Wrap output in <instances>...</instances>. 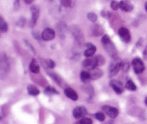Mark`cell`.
Segmentation results:
<instances>
[{"label":"cell","instance_id":"277c9868","mask_svg":"<svg viewBox=\"0 0 147 124\" xmlns=\"http://www.w3.org/2000/svg\"><path fill=\"white\" fill-rule=\"evenodd\" d=\"M132 66H133L134 70L136 74H141L145 70V65L143 61L139 57H135L132 60Z\"/></svg>","mask_w":147,"mask_h":124},{"label":"cell","instance_id":"d6a6232c","mask_svg":"<svg viewBox=\"0 0 147 124\" xmlns=\"http://www.w3.org/2000/svg\"><path fill=\"white\" fill-rule=\"evenodd\" d=\"M45 64L50 68H54L55 67V63L53 60H50V59L45 60Z\"/></svg>","mask_w":147,"mask_h":124},{"label":"cell","instance_id":"74e56055","mask_svg":"<svg viewBox=\"0 0 147 124\" xmlns=\"http://www.w3.org/2000/svg\"><path fill=\"white\" fill-rule=\"evenodd\" d=\"M142 43H143V39L140 38L136 43V47H141L142 45Z\"/></svg>","mask_w":147,"mask_h":124},{"label":"cell","instance_id":"ac0fdd59","mask_svg":"<svg viewBox=\"0 0 147 124\" xmlns=\"http://www.w3.org/2000/svg\"><path fill=\"white\" fill-rule=\"evenodd\" d=\"M80 80L84 83H88L90 80H91V76H90V73L89 72L86 71V70H83L80 73Z\"/></svg>","mask_w":147,"mask_h":124},{"label":"cell","instance_id":"3957f363","mask_svg":"<svg viewBox=\"0 0 147 124\" xmlns=\"http://www.w3.org/2000/svg\"><path fill=\"white\" fill-rule=\"evenodd\" d=\"M83 66L88 70H92L98 67V63L96 56L91 57H88L83 62Z\"/></svg>","mask_w":147,"mask_h":124},{"label":"cell","instance_id":"836d02e7","mask_svg":"<svg viewBox=\"0 0 147 124\" xmlns=\"http://www.w3.org/2000/svg\"><path fill=\"white\" fill-rule=\"evenodd\" d=\"M121 69L123 72H128L129 70V64L128 62H122Z\"/></svg>","mask_w":147,"mask_h":124},{"label":"cell","instance_id":"d6986e66","mask_svg":"<svg viewBox=\"0 0 147 124\" xmlns=\"http://www.w3.org/2000/svg\"><path fill=\"white\" fill-rule=\"evenodd\" d=\"M27 93L30 95H31V96H36L40 94V90H38V88L37 87H35L33 85H29L27 88Z\"/></svg>","mask_w":147,"mask_h":124},{"label":"cell","instance_id":"7402d4cb","mask_svg":"<svg viewBox=\"0 0 147 124\" xmlns=\"http://www.w3.org/2000/svg\"><path fill=\"white\" fill-rule=\"evenodd\" d=\"M125 88H126L127 90H131V91H135V90H136V89H137L135 83L131 80H128V81L126 82V85H125Z\"/></svg>","mask_w":147,"mask_h":124},{"label":"cell","instance_id":"7c38bea8","mask_svg":"<svg viewBox=\"0 0 147 124\" xmlns=\"http://www.w3.org/2000/svg\"><path fill=\"white\" fill-rule=\"evenodd\" d=\"M70 32H71L72 34L73 35L74 38L76 39V41L81 43V42L83 40V35L81 30L76 26H73L70 28Z\"/></svg>","mask_w":147,"mask_h":124},{"label":"cell","instance_id":"60d3db41","mask_svg":"<svg viewBox=\"0 0 147 124\" xmlns=\"http://www.w3.org/2000/svg\"><path fill=\"white\" fill-rule=\"evenodd\" d=\"M145 9H146V11L147 12V2L145 3Z\"/></svg>","mask_w":147,"mask_h":124},{"label":"cell","instance_id":"e575fe53","mask_svg":"<svg viewBox=\"0 0 147 124\" xmlns=\"http://www.w3.org/2000/svg\"><path fill=\"white\" fill-rule=\"evenodd\" d=\"M100 14H101V16L103 17H104V18H106V19H109L111 17V12H110V11H106V10H103V11H101V12H100Z\"/></svg>","mask_w":147,"mask_h":124},{"label":"cell","instance_id":"44dd1931","mask_svg":"<svg viewBox=\"0 0 147 124\" xmlns=\"http://www.w3.org/2000/svg\"><path fill=\"white\" fill-rule=\"evenodd\" d=\"M0 30L1 32H7L8 30V24L2 17H0Z\"/></svg>","mask_w":147,"mask_h":124},{"label":"cell","instance_id":"30bf717a","mask_svg":"<svg viewBox=\"0 0 147 124\" xmlns=\"http://www.w3.org/2000/svg\"><path fill=\"white\" fill-rule=\"evenodd\" d=\"M134 8V5L129 0H121L119 2V9H121L122 11H126V12H130V11H133Z\"/></svg>","mask_w":147,"mask_h":124},{"label":"cell","instance_id":"ab89813d","mask_svg":"<svg viewBox=\"0 0 147 124\" xmlns=\"http://www.w3.org/2000/svg\"><path fill=\"white\" fill-rule=\"evenodd\" d=\"M34 0H24V1L25 2V4H30L34 1Z\"/></svg>","mask_w":147,"mask_h":124},{"label":"cell","instance_id":"9a60e30c","mask_svg":"<svg viewBox=\"0 0 147 124\" xmlns=\"http://www.w3.org/2000/svg\"><path fill=\"white\" fill-rule=\"evenodd\" d=\"M103 28L100 24H95L92 27V34L94 36H100L103 34Z\"/></svg>","mask_w":147,"mask_h":124},{"label":"cell","instance_id":"e0dca14e","mask_svg":"<svg viewBox=\"0 0 147 124\" xmlns=\"http://www.w3.org/2000/svg\"><path fill=\"white\" fill-rule=\"evenodd\" d=\"M90 76H91V80H97V79L100 78L102 76V75H103V72H102V70H100V69L98 68V67L90 70Z\"/></svg>","mask_w":147,"mask_h":124},{"label":"cell","instance_id":"5b68a950","mask_svg":"<svg viewBox=\"0 0 147 124\" xmlns=\"http://www.w3.org/2000/svg\"><path fill=\"white\" fill-rule=\"evenodd\" d=\"M55 37V32L53 29L47 27L42 32L41 38L44 41H50L53 40Z\"/></svg>","mask_w":147,"mask_h":124},{"label":"cell","instance_id":"4dcf8cb0","mask_svg":"<svg viewBox=\"0 0 147 124\" xmlns=\"http://www.w3.org/2000/svg\"><path fill=\"white\" fill-rule=\"evenodd\" d=\"M26 22H27V20H26L25 17H20V20L17 21V25L19 26L20 27H23L24 26V24H25Z\"/></svg>","mask_w":147,"mask_h":124},{"label":"cell","instance_id":"9c48e42d","mask_svg":"<svg viewBox=\"0 0 147 124\" xmlns=\"http://www.w3.org/2000/svg\"><path fill=\"white\" fill-rule=\"evenodd\" d=\"M102 110L111 119H115L119 115V111L116 108L112 107L110 106H102Z\"/></svg>","mask_w":147,"mask_h":124},{"label":"cell","instance_id":"f1b7e54d","mask_svg":"<svg viewBox=\"0 0 147 124\" xmlns=\"http://www.w3.org/2000/svg\"><path fill=\"white\" fill-rule=\"evenodd\" d=\"M83 89H84L85 91H86V93H88L90 96L93 95V93H94V92H93V88L91 86H90V85H88V86H85Z\"/></svg>","mask_w":147,"mask_h":124},{"label":"cell","instance_id":"8fae6325","mask_svg":"<svg viewBox=\"0 0 147 124\" xmlns=\"http://www.w3.org/2000/svg\"><path fill=\"white\" fill-rule=\"evenodd\" d=\"M87 109L83 106H78V107L75 108L73 111V116L77 119L83 118L87 114Z\"/></svg>","mask_w":147,"mask_h":124},{"label":"cell","instance_id":"5bb4252c","mask_svg":"<svg viewBox=\"0 0 147 124\" xmlns=\"http://www.w3.org/2000/svg\"><path fill=\"white\" fill-rule=\"evenodd\" d=\"M64 93L65 96L68 98L71 99L72 100H77L78 98V93H76V90H74L71 88H65Z\"/></svg>","mask_w":147,"mask_h":124},{"label":"cell","instance_id":"83f0119b","mask_svg":"<svg viewBox=\"0 0 147 124\" xmlns=\"http://www.w3.org/2000/svg\"><path fill=\"white\" fill-rule=\"evenodd\" d=\"M79 124H93V121L90 118H82L79 121Z\"/></svg>","mask_w":147,"mask_h":124},{"label":"cell","instance_id":"d4e9b609","mask_svg":"<svg viewBox=\"0 0 147 124\" xmlns=\"http://www.w3.org/2000/svg\"><path fill=\"white\" fill-rule=\"evenodd\" d=\"M60 3L63 7L69 8V7H73V2L72 0H60Z\"/></svg>","mask_w":147,"mask_h":124},{"label":"cell","instance_id":"8992f818","mask_svg":"<svg viewBox=\"0 0 147 124\" xmlns=\"http://www.w3.org/2000/svg\"><path fill=\"white\" fill-rule=\"evenodd\" d=\"M119 35L121 37V40L124 42L128 43L131 40V36L130 32L127 28L124 27H121L119 30Z\"/></svg>","mask_w":147,"mask_h":124},{"label":"cell","instance_id":"d590c367","mask_svg":"<svg viewBox=\"0 0 147 124\" xmlns=\"http://www.w3.org/2000/svg\"><path fill=\"white\" fill-rule=\"evenodd\" d=\"M32 37H34V39H36L37 40H40V34L38 31L37 30H34V31H32Z\"/></svg>","mask_w":147,"mask_h":124},{"label":"cell","instance_id":"52a82bcc","mask_svg":"<svg viewBox=\"0 0 147 124\" xmlns=\"http://www.w3.org/2000/svg\"><path fill=\"white\" fill-rule=\"evenodd\" d=\"M111 87L113 88L115 93H117L118 95L121 94L124 90V87L123 86V83L118 80H111L109 83Z\"/></svg>","mask_w":147,"mask_h":124},{"label":"cell","instance_id":"2e32d148","mask_svg":"<svg viewBox=\"0 0 147 124\" xmlns=\"http://www.w3.org/2000/svg\"><path fill=\"white\" fill-rule=\"evenodd\" d=\"M30 70L32 73L37 74L40 72V65L35 59H32L30 64Z\"/></svg>","mask_w":147,"mask_h":124},{"label":"cell","instance_id":"4316f807","mask_svg":"<svg viewBox=\"0 0 147 124\" xmlns=\"http://www.w3.org/2000/svg\"><path fill=\"white\" fill-rule=\"evenodd\" d=\"M95 116H96V119L100 121H104L105 119H106L104 113H102V112H98L95 114Z\"/></svg>","mask_w":147,"mask_h":124},{"label":"cell","instance_id":"7a4b0ae2","mask_svg":"<svg viewBox=\"0 0 147 124\" xmlns=\"http://www.w3.org/2000/svg\"><path fill=\"white\" fill-rule=\"evenodd\" d=\"M30 11L32 13V17L29 22V27L33 28L37 24V20L40 16V8L37 6L32 5L30 7Z\"/></svg>","mask_w":147,"mask_h":124},{"label":"cell","instance_id":"8d00e7d4","mask_svg":"<svg viewBox=\"0 0 147 124\" xmlns=\"http://www.w3.org/2000/svg\"><path fill=\"white\" fill-rule=\"evenodd\" d=\"M20 0H14V9L15 11L18 10L20 9Z\"/></svg>","mask_w":147,"mask_h":124},{"label":"cell","instance_id":"cb8c5ba5","mask_svg":"<svg viewBox=\"0 0 147 124\" xmlns=\"http://www.w3.org/2000/svg\"><path fill=\"white\" fill-rule=\"evenodd\" d=\"M45 94L47 95V96H51V95H54V94H58V92L54 88H52L48 86V87L46 88L45 89Z\"/></svg>","mask_w":147,"mask_h":124},{"label":"cell","instance_id":"603a6c76","mask_svg":"<svg viewBox=\"0 0 147 124\" xmlns=\"http://www.w3.org/2000/svg\"><path fill=\"white\" fill-rule=\"evenodd\" d=\"M49 75H50V77H51L57 84L60 85V86H62V84H63V79H62L58 75L55 74V73H49Z\"/></svg>","mask_w":147,"mask_h":124},{"label":"cell","instance_id":"4fadbf2b","mask_svg":"<svg viewBox=\"0 0 147 124\" xmlns=\"http://www.w3.org/2000/svg\"><path fill=\"white\" fill-rule=\"evenodd\" d=\"M86 47H88L84 52V56L88 57H91L94 55L96 52V47L93 44V43L88 42L86 43Z\"/></svg>","mask_w":147,"mask_h":124},{"label":"cell","instance_id":"f546056e","mask_svg":"<svg viewBox=\"0 0 147 124\" xmlns=\"http://www.w3.org/2000/svg\"><path fill=\"white\" fill-rule=\"evenodd\" d=\"M96 57H97L98 63V66H101L105 64V63H106V59L103 56L100 55H96Z\"/></svg>","mask_w":147,"mask_h":124},{"label":"cell","instance_id":"ba28073f","mask_svg":"<svg viewBox=\"0 0 147 124\" xmlns=\"http://www.w3.org/2000/svg\"><path fill=\"white\" fill-rule=\"evenodd\" d=\"M103 46L109 55L111 56L113 58H114V57H117V54H118L117 50H116L114 44L112 42L111 40L110 42H109L108 43L103 44Z\"/></svg>","mask_w":147,"mask_h":124},{"label":"cell","instance_id":"484cf974","mask_svg":"<svg viewBox=\"0 0 147 124\" xmlns=\"http://www.w3.org/2000/svg\"><path fill=\"white\" fill-rule=\"evenodd\" d=\"M87 17L90 22H96L98 20V17L96 15V14H95L94 12H89L88 13Z\"/></svg>","mask_w":147,"mask_h":124},{"label":"cell","instance_id":"1f68e13d","mask_svg":"<svg viewBox=\"0 0 147 124\" xmlns=\"http://www.w3.org/2000/svg\"><path fill=\"white\" fill-rule=\"evenodd\" d=\"M111 7L113 10L114 11H116L119 9V2H118L117 1H115V0H113V1L111 2Z\"/></svg>","mask_w":147,"mask_h":124},{"label":"cell","instance_id":"6da1fadb","mask_svg":"<svg viewBox=\"0 0 147 124\" xmlns=\"http://www.w3.org/2000/svg\"><path fill=\"white\" fill-rule=\"evenodd\" d=\"M113 60H112L110 66H109V75L110 78L114 77L115 75L119 73V70L121 69V63L122 61H121L119 58L117 57H114L113 58Z\"/></svg>","mask_w":147,"mask_h":124},{"label":"cell","instance_id":"f35d334b","mask_svg":"<svg viewBox=\"0 0 147 124\" xmlns=\"http://www.w3.org/2000/svg\"><path fill=\"white\" fill-rule=\"evenodd\" d=\"M143 56H144V58L145 60H147V47H146V49H145L144 51Z\"/></svg>","mask_w":147,"mask_h":124},{"label":"cell","instance_id":"b9f144b4","mask_svg":"<svg viewBox=\"0 0 147 124\" xmlns=\"http://www.w3.org/2000/svg\"><path fill=\"white\" fill-rule=\"evenodd\" d=\"M144 102H145V104H146V106H147V97L146 98H145Z\"/></svg>","mask_w":147,"mask_h":124},{"label":"cell","instance_id":"ffe728a7","mask_svg":"<svg viewBox=\"0 0 147 124\" xmlns=\"http://www.w3.org/2000/svg\"><path fill=\"white\" fill-rule=\"evenodd\" d=\"M56 28H57L60 35H64L66 30H67V26H66L65 23L60 22L56 25Z\"/></svg>","mask_w":147,"mask_h":124}]
</instances>
